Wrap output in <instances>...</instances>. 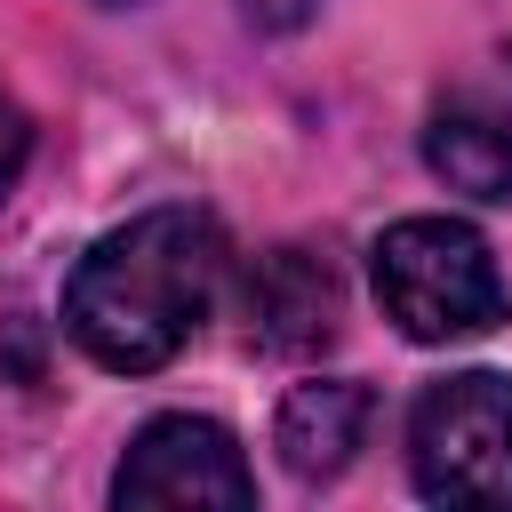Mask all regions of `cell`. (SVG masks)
Segmentation results:
<instances>
[{"instance_id": "cell-1", "label": "cell", "mask_w": 512, "mask_h": 512, "mask_svg": "<svg viewBox=\"0 0 512 512\" xmlns=\"http://www.w3.org/2000/svg\"><path fill=\"white\" fill-rule=\"evenodd\" d=\"M224 280V232L200 208H144L112 224L64 280V328L96 368L152 376L208 320Z\"/></svg>"}, {"instance_id": "cell-2", "label": "cell", "mask_w": 512, "mask_h": 512, "mask_svg": "<svg viewBox=\"0 0 512 512\" xmlns=\"http://www.w3.org/2000/svg\"><path fill=\"white\" fill-rule=\"evenodd\" d=\"M376 304L416 344H464L504 320V272L456 216H400L376 240Z\"/></svg>"}, {"instance_id": "cell-3", "label": "cell", "mask_w": 512, "mask_h": 512, "mask_svg": "<svg viewBox=\"0 0 512 512\" xmlns=\"http://www.w3.org/2000/svg\"><path fill=\"white\" fill-rule=\"evenodd\" d=\"M408 472L432 504H512V376L464 368L424 384L408 408Z\"/></svg>"}, {"instance_id": "cell-4", "label": "cell", "mask_w": 512, "mask_h": 512, "mask_svg": "<svg viewBox=\"0 0 512 512\" xmlns=\"http://www.w3.org/2000/svg\"><path fill=\"white\" fill-rule=\"evenodd\" d=\"M112 504H160V512L224 504V512H240V504H256V472H248V456H240V440L224 424H208V416H152L128 440L120 472H112Z\"/></svg>"}, {"instance_id": "cell-5", "label": "cell", "mask_w": 512, "mask_h": 512, "mask_svg": "<svg viewBox=\"0 0 512 512\" xmlns=\"http://www.w3.org/2000/svg\"><path fill=\"white\" fill-rule=\"evenodd\" d=\"M240 312H248V336L264 352H320L344 320V288L328 272V256L312 248H264L248 288H240Z\"/></svg>"}, {"instance_id": "cell-6", "label": "cell", "mask_w": 512, "mask_h": 512, "mask_svg": "<svg viewBox=\"0 0 512 512\" xmlns=\"http://www.w3.org/2000/svg\"><path fill=\"white\" fill-rule=\"evenodd\" d=\"M376 432V392L352 384V376H312L280 400V464L296 480H336Z\"/></svg>"}, {"instance_id": "cell-7", "label": "cell", "mask_w": 512, "mask_h": 512, "mask_svg": "<svg viewBox=\"0 0 512 512\" xmlns=\"http://www.w3.org/2000/svg\"><path fill=\"white\" fill-rule=\"evenodd\" d=\"M424 168L464 192V200H512V120L472 112V104H440L424 128Z\"/></svg>"}, {"instance_id": "cell-8", "label": "cell", "mask_w": 512, "mask_h": 512, "mask_svg": "<svg viewBox=\"0 0 512 512\" xmlns=\"http://www.w3.org/2000/svg\"><path fill=\"white\" fill-rule=\"evenodd\" d=\"M24 160H32V112L0 88V200L16 192V176H24Z\"/></svg>"}, {"instance_id": "cell-9", "label": "cell", "mask_w": 512, "mask_h": 512, "mask_svg": "<svg viewBox=\"0 0 512 512\" xmlns=\"http://www.w3.org/2000/svg\"><path fill=\"white\" fill-rule=\"evenodd\" d=\"M240 16L264 24V32H296V24L312 16V0H240Z\"/></svg>"}, {"instance_id": "cell-10", "label": "cell", "mask_w": 512, "mask_h": 512, "mask_svg": "<svg viewBox=\"0 0 512 512\" xmlns=\"http://www.w3.org/2000/svg\"><path fill=\"white\" fill-rule=\"evenodd\" d=\"M96 8H136V0H96Z\"/></svg>"}]
</instances>
